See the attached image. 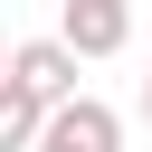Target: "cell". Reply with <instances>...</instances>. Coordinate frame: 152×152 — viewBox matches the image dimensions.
Instances as JSON below:
<instances>
[{
	"label": "cell",
	"instance_id": "cell-2",
	"mask_svg": "<svg viewBox=\"0 0 152 152\" xmlns=\"http://www.w3.org/2000/svg\"><path fill=\"white\" fill-rule=\"evenodd\" d=\"M57 38L76 57H124L133 48V0H57Z\"/></svg>",
	"mask_w": 152,
	"mask_h": 152
},
{
	"label": "cell",
	"instance_id": "cell-1",
	"mask_svg": "<svg viewBox=\"0 0 152 152\" xmlns=\"http://www.w3.org/2000/svg\"><path fill=\"white\" fill-rule=\"evenodd\" d=\"M0 86H19V95H38V104L66 114V104H76V48H66V38H19Z\"/></svg>",
	"mask_w": 152,
	"mask_h": 152
},
{
	"label": "cell",
	"instance_id": "cell-4",
	"mask_svg": "<svg viewBox=\"0 0 152 152\" xmlns=\"http://www.w3.org/2000/svg\"><path fill=\"white\" fill-rule=\"evenodd\" d=\"M142 124H152V76H142Z\"/></svg>",
	"mask_w": 152,
	"mask_h": 152
},
{
	"label": "cell",
	"instance_id": "cell-3",
	"mask_svg": "<svg viewBox=\"0 0 152 152\" xmlns=\"http://www.w3.org/2000/svg\"><path fill=\"white\" fill-rule=\"evenodd\" d=\"M38 152H124V114L104 104V95H76L57 124H48V142Z\"/></svg>",
	"mask_w": 152,
	"mask_h": 152
}]
</instances>
